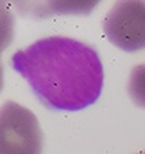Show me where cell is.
<instances>
[{
  "label": "cell",
  "instance_id": "cell-1",
  "mask_svg": "<svg viewBox=\"0 0 145 154\" xmlns=\"http://www.w3.org/2000/svg\"><path fill=\"white\" fill-rule=\"evenodd\" d=\"M11 66L49 109L81 111L103 88V66L92 46L69 37L35 41L11 56Z\"/></svg>",
  "mask_w": 145,
  "mask_h": 154
},
{
  "label": "cell",
  "instance_id": "cell-6",
  "mask_svg": "<svg viewBox=\"0 0 145 154\" xmlns=\"http://www.w3.org/2000/svg\"><path fill=\"white\" fill-rule=\"evenodd\" d=\"M3 83H4V73H3V65H1V60H0V91L3 88Z\"/></svg>",
  "mask_w": 145,
  "mask_h": 154
},
{
  "label": "cell",
  "instance_id": "cell-4",
  "mask_svg": "<svg viewBox=\"0 0 145 154\" xmlns=\"http://www.w3.org/2000/svg\"><path fill=\"white\" fill-rule=\"evenodd\" d=\"M131 101L140 108H145V63L134 66L127 84Z\"/></svg>",
  "mask_w": 145,
  "mask_h": 154
},
{
  "label": "cell",
  "instance_id": "cell-3",
  "mask_svg": "<svg viewBox=\"0 0 145 154\" xmlns=\"http://www.w3.org/2000/svg\"><path fill=\"white\" fill-rule=\"evenodd\" d=\"M103 32L114 46L126 52L145 49V2L114 3L103 20Z\"/></svg>",
  "mask_w": 145,
  "mask_h": 154
},
{
  "label": "cell",
  "instance_id": "cell-7",
  "mask_svg": "<svg viewBox=\"0 0 145 154\" xmlns=\"http://www.w3.org/2000/svg\"><path fill=\"white\" fill-rule=\"evenodd\" d=\"M140 154H145V151H142V153H140Z\"/></svg>",
  "mask_w": 145,
  "mask_h": 154
},
{
  "label": "cell",
  "instance_id": "cell-2",
  "mask_svg": "<svg viewBox=\"0 0 145 154\" xmlns=\"http://www.w3.org/2000/svg\"><path fill=\"white\" fill-rule=\"evenodd\" d=\"M43 134L35 114L16 101L0 108V154H42Z\"/></svg>",
  "mask_w": 145,
  "mask_h": 154
},
{
  "label": "cell",
  "instance_id": "cell-5",
  "mask_svg": "<svg viewBox=\"0 0 145 154\" xmlns=\"http://www.w3.org/2000/svg\"><path fill=\"white\" fill-rule=\"evenodd\" d=\"M13 37H14V17L7 6L3 2H0V55L11 44Z\"/></svg>",
  "mask_w": 145,
  "mask_h": 154
}]
</instances>
